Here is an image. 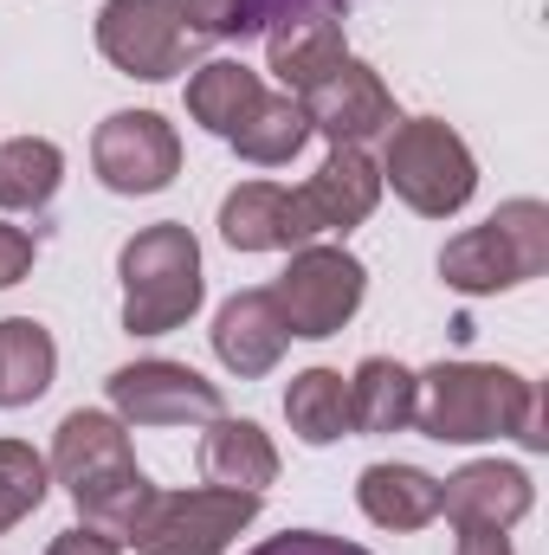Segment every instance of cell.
<instances>
[{"mask_svg": "<svg viewBox=\"0 0 549 555\" xmlns=\"http://www.w3.org/2000/svg\"><path fill=\"white\" fill-rule=\"evenodd\" d=\"M297 111L310 130L336 142V149H362L369 137H388L401 117H395V98L382 91V78L362 65V59H336L317 85L297 91Z\"/></svg>", "mask_w": 549, "mask_h": 555, "instance_id": "10", "label": "cell"}, {"mask_svg": "<svg viewBox=\"0 0 549 555\" xmlns=\"http://www.w3.org/2000/svg\"><path fill=\"white\" fill-rule=\"evenodd\" d=\"M253 555H369V550H356L343 537H323V530H284L272 543H259Z\"/></svg>", "mask_w": 549, "mask_h": 555, "instance_id": "26", "label": "cell"}, {"mask_svg": "<svg viewBox=\"0 0 549 555\" xmlns=\"http://www.w3.org/2000/svg\"><path fill=\"white\" fill-rule=\"evenodd\" d=\"M284 343H291V323H284V310H278L272 291H240V297H227L220 304V317H214V356L233 369V375H272L278 356H284Z\"/></svg>", "mask_w": 549, "mask_h": 555, "instance_id": "14", "label": "cell"}, {"mask_svg": "<svg viewBox=\"0 0 549 555\" xmlns=\"http://www.w3.org/2000/svg\"><path fill=\"white\" fill-rule=\"evenodd\" d=\"M117 272H124V330L137 336H162L201 310V246L175 220L142 227L124 246Z\"/></svg>", "mask_w": 549, "mask_h": 555, "instance_id": "4", "label": "cell"}, {"mask_svg": "<svg viewBox=\"0 0 549 555\" xmlns=\"http://www.w3.org/2000/svg\"><path fill=\"white\" fill-rule=\"evenodd\" d=\"M188 111L201 130H214L220 142H233L246 162L259 168H278L291 162L304 142H310V124L297 111V98H278L259 85V72L233 65V59H214L188 78Z\"/></svg>", "mask_w": 549, "mask_h": 555, "instance_id": "3", "label": "cell"}, {"mask_svg": "<svg viewBox=\"0 0 549 555\" xmlns=\"http://www.w3.org/2000/svg\"><path fill=\"white\" fill-rule=\"evenodd\" d=\"M413 426L439 446H465V439H524L544 446V414H537V388L511 369H478V362H439L426 375H413Z\"/></svg>", "mask_w": 549, "mask_h": 555, "instance_id": "1", "label": "cell"}, {"mask_svg": "<svg viewBox=\"0 0 549 555\" xmlns=\"http://www.w3.org/2000/svg\"><path fill=\"white\" fill-rule=\"evenodd\" d=\"M220 233L233 253H284L304 246L297 240V214H291V188L278 181H246L220 201Z\"/></svg>", "mask_w": 549, "mask_h": 555, "instance_id": "17", "label": "cell"}, {"mask_svg": "<svg viewBox=\"0 0 549 555\" xmlns=\"http://www.w3.org/2000/svg\"><path fill=\"white\" fill-rule=\"evenodd\" d=\"M343 13H278L272 26V72L284 85V98H297L304 85H317L336 59H349L343 46Z\"/></svg>", "mask_w": 549, "mask_h": 555, "instance_id": "16", "label": "cell"}, {"mask_svg": "<svg viewBox=\"0 0 549 555\" xmlns=\"http://www.w3.org/2000/svg\"><path fill=\"white\" fill-rule=\"evenodd\" d=\"M549 266V207L544 201H511L498 207L485 227L459 233L446 253H439V278L465 297H485V291H511V284H531Z\"/></svg>", "mask_w": 549, "mask_h": 555, "instance_id": "5", "label": "cell"}, {"mask_svg": "<svg viewBox=\"0 0 549 555\" xmlns=\"http://www.w3.org/2000/svg\"><path fill=\"white\" fill-rule=\"evenodd\" d=\"M413 395H420V382L401 362L369 356L349 382V426L356 433H401V426H413Z\"/></svg>", "mask_w": 549, "mask_h": 555, "instance_id": "20", "label": "cell"}, {"mask_svg": "<svg viewBox=\"0 0 549 555\" xmlns=\"http://www.w3.org/2000/svg\"><path fill=\"white\" fill-rule=\"evenodd\" d=\"M382 201V175L362 149H336L297 194H291V214H297V240H317V233H349L375 214Z\"/></svg>", "mask_w": 549, "mask_h": 555, "instance_id": "13", "label": "cell"}, {"mask_svg": "<svg viewBox=\"0 0 549 555\" xmlns=\"http://www.w3.org/2000/svg\"><path fill=\"white\" fill-rule=\"evenodd\" d=\"M253 517H259V491H227V485L155 491L130 543L137 555H220Z\"/></svg>", "mask_w": 549, "mask_h": 555, "instance_id": "6", "label": "cell"}, {"mask_svg": "<svg viewBox=\"0 0 549 555\" xmlns=\"http://www.w3.org/2000/svg\"><path fill=\"white\" fill-rule=\"evenodd\" d=\"M39 498H46V459L20 439H0V537L20 517H33Z\"/></svg>", "mask_w": 549, "mask_h": 555, "instance_id": "24", "label": "cell"}, {"mask_svg": "<svg viewBox=\"0 0 549 555\" xmlns=\"http://www.w3.org/2000/svg\"><path fill=\"white\" fill-rule=\"evenodd\" d=\"M388 181H395V194L408 201L413 214L446 220V214H459L472 201L478 168H472L465 142L452 137L446 124L413 117V124H395L388 130Z\"/></svg>", "mask_w": 549, "mask_h": 555, "instance_id": "7", "label": "cell"}, {"mask_svg": "<svg viewBox=\"0 0 549 555\" xmlns=\"http://www.w3.org/2000/svg\"><path fill=\"white\" fill-rule=\"evenodd\" d=\"M278 13H343V0H266V20Z\"/></svg>", "mask_w": 549, "mask_h": 555, "instance_id": "30", "label": "cell"}, {"mask_svg": "<svg viewBox=\"0 0 549 555\" xmlns=\"http://www.w3.org/2000/svg\"><path fill=\"white\" fill-rule=\"evenodd\" d=\"M356 498L382 530H426L439 517V478H426L420 465H369Z\"/></svg>", "mask_w": 549, "mask_h": 555, "instance_id": "19", "label": "cell"}, {"mask_svg": "<svg viewBox=\"0 0 549 555\" xmlns=\"http://www.w3.org/2000/svg\"><path fill=\"white\" fill-rule=\"evenodd\" d=\"M284 420H291V433H297L304 446H330V439L356 433V426H349V382H343L336 369H304V375H291V388H284Z\"/></svg>", "mask_w": 549, "mask_h": 555, "instance_id": "22", "label": "cell"}, {"mask_svg": "<svg viewBox=\"0 0 549 555\" xmlns=\"http://www.w3.org/2000/svg\"><path fill=\"white\" fill-rule=\"evenodd\" d=\"M111 408L130 426H207L220 420V388L181 362H130L111 375Z\"/></svg>", "mask_w": 549, "mask_h": 555, "instance_id": "11", "label": "cell"}, {"mask_svg": "<svg viewBox=\"0 0 549 555\" xmlns=\"http://www.w3.org/2000/svg\"><path fill=\"white\" fill-rule=\"evenodd\" d=\"M439 517H452L459 530H511L518 517H531V478L518 465L478 459L439 485Z\"/></svg>", "mask_w": 549, "mask_h": 555, "instance_id": "15", "label": "cell"}, {"mask_svg": "<svg viewBox=\"0 0 549 555\" xmlns=\"http://www.w3.org/2000/svg\"><path fill=\"white\" fill-rule=\"evenodd\" d=\"M194 39H246L266 26V0H175Z\"/></svg>", "mask_w": 549, "mask_h": 555, "instance_id": "25", "label": "cell"}, {"mask_svg": "<svg viewBox=\"0 0 549 555\" xmlns=\"http://www.w3.org/2000/svg\"><path fill=\"white\" fill-rule=\"evenodd\" d=\"M98 52L130 72V78H175L188 72V52H194V33L181 26L175 0H111L98 13Z\"/></svg>", "mask_w": 549, "mask_h": 555, "instance_id": "9", "label": "cell"}, {"mask_svg": "<svg viewBox=\"0 0 549 555\" xmlns=\"http://www.w3.org/2000/svg\"><path fill=\"white\" fill-rule=\"evenodd\" d=\"M52 472L59 485L78 498L85 524L104 530V537H130L155 498V485L137 472V452H130V433L111 414H78L59 420V439H52Z\"/></svg>", "mask_w": 549, "mask_h": 555, "instance_id": "2", "label": "cell"}, {"mask_svg": "<svg viewBox=\"0 0 549 555\" xmlns=\"http://www.w3.org/2000/svg\"><path fill=\"white\" fill-rule=\"evenodd\" d=\"M46 555H124V550H117V537H104V530L78 524V530H65V537H59Z\"/></svg>", "mask_w": 549, "mask_h": 555, "instance_id": "28", "label": "cell"}, {"mask_svg": "<svg viewBox=\"0 0 549 555\" xmlns=\"http://www.w3.org/2000/svg\"><path fill=\"white\" fill-rule=\"evenodd\" d=\"M214 433L201 439V472L207 485H227V491H266L278 478V452L272 439L253 426V420H207Z\"/></svg>", "mask_w": 549, "mask_h": 555, "instance_id": "18", "label": "cell"}, {"mask_svg": "<svg viewBox=\"0 0 549 555\" xmlns=\"http://www.w3.org/2000/svg\"><path fill=\"white\" fill-rule=\"evenodd\" d=\"M291 336H336L362 304V266L343 246H297L291 272L272 284Z\"/></svg>", "mask_w": 549, "mask_h": 555, "instance_id": "8", "label": "cell"}, {"mask_svg": "<svg viewBox=\"0 0 549 555\" xmlns=\"http://www.w3.org/2000/svg\"><path fill=\"white\" fill-rule=\"evenodd\" d=\"M26 272H33V233H20V227L0 220V291L20 284Z\"/></svg>", "mask_w": 549, "mask_h": 555, "instance_id": "27", "label": "cell"}, {"mask_svg": "<svg viewBox=\"0 0 549 555\" xmlns=\"http://www.w3.org/2000/svg\"><path fill=\"white\" fill-rule=\"evenodd\" d=\"M91 162H98L104 188H117V194H155L181 168V137L155 111H117V117H104V130L91 142Z\"/></svg>", "mask_w": 549, "mask_h": 555, "instance_id": "12", "label": "cell"}, {"mask_svg": "<svg viewBox=\"0 0 549 555\" xmlns=\"http://www.w3.org/2000/svg\"><path fill=\"white\" fill-rule=\"evenodd\" d=\"M459 555H511L505 530H459Z\"/></svg>", "mask_w": 549, "mask_h": 555, "instance_id": "29", "label": "cell"}, {"mask_svg": "<svg viewBox=\"0 0 549 555\" xmlns=\"http://www.w3.org/2000/svg\"><path fill=\"white\" fill-rule=\"evenodd\" d=\"M59 175H65V155L52 142L39 137L0 142V207L7 214H39L59 194Z\"/></svg>", "mask_w": 549, "mask_h": 555, "instance_id": "23", "label": "cell"}, {"mask_svg": "<svg viewBox=\"0 0 549 555\" xmlns=\"http://www.w3.org/2000/svg\"><path fill=\"white\" fill-rule=\"evenodd\" d=\"M52 369H59V349L46 336V323L33 317H7L0 323V408H26L52 388Z\"/></svg>", "mask_w": 549, "mask_h": 555, "instance_id": "21", "label": "cell"}]
</instances>
